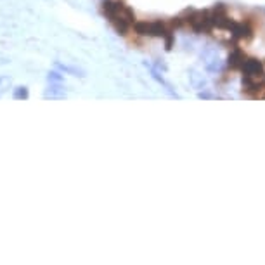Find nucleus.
I'll use <instances>...</instances> for the list:
<instances>
[{
	"label": "nucleus",
	"mask_w": 265,
	"mask_h": 265,
	"mask_svg": "<svg viewBox=\"0 0 265 265\" xmlns=\"http://www.w3.org/2000/svg\"><path fill=\"white\" fill-rule=\"evenodd\" d=\"M12 97H14L16 101H24V99L30 97V90H28V87H24V85L16 87L14 92H12Z\"/></svg>",
	"instance_id": "2"
},
{
	"label": "nucleus",
	"mask_w": 265,
	"mask_h": 265,
	"mask_svg": "<svg viewBox=\"0 0 265 265\" xmlns=\"http://www.w3.org/2000/svg\"><path fill=\"white\" fill-rule=\"evenodd\" d=\"M11 87V78L9 76H0V95H4Z\"/></svg>",
	"instance_id": "4"
},
{
	"label": "nucleus",
	"mask_w": 265,
	"mask_h": 265,
	"mask_svg": "<svg viewBox=\"0 0 265 265\" xmlns=\"http://www.w3.org/2000/svg\"><path fill=\"white\" fill-rule=\"evenodd\" d=\"M43 97L45 99H64L66 97V92L59 83H51V87L43 92Z\"/></svg>",
	"instance_id": "1"
},
{
	"label": "nucleus",
	"mask_w": 265,
	"mask_h": 265,
	"mask_svg": "<svg viewBox=\"0 0 265 265\" xmlns=\"http://www.w3.org/2000/svg\"><path fill=\"white\" fill-rule=\"evenodd\" d=\"M56 66H57L59 70L64 71V73H68V75H75V76H83V71H82V70H78V68L66 66V64H61V62H56Z\"/></svg>",
	"instance_id": "3"
},
{
	"label": "nucleus",
	"mask_w": 265,
	"mask_h": 265,
	"mask_svg": "<svg viewBox=\"0 0 265 265\" xmlns=\"http://www.w3.org/2000/svg\"><path fill=\"white\" fill-rule=\"evenodd\" d=\"M47 80H49L51 83H61L62 76L57 73V71H51V73H49V76H47Z\"/></svg>",
	"instance_id": "5"
}]
</instances>
